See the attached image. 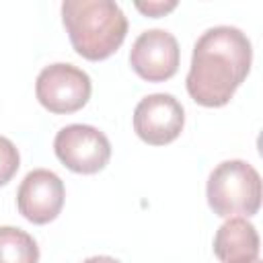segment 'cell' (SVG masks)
Wrapping results in <instances>:
<instances>
[{"instance_id": "obj_1", "label": "cell", "mask_w": 263, "mask_h": 263, "mask_svg": "<svg viewBox=\"0 0 263 263\" xmlns=\"http://www.w3.org/2000/svg\"><path fill=\"white\" fill-rule=\"evenodd\" d=\"M253 62L249 37L228 25L212 27L193 45L185 86L201 107H224L247 80Z\"/></svg>"}, {"instance_id": "obj_12", "label": "cell", "mask_w": 263, "mask_h": 263, "mask_svg": "<svg viewBox=\"0 0 263 263\" xmlns=\"http://www.w3.org/2000/svg\"><path fill=\"white\" fill-rule=\"evenodd\" d=\"M136 8L140 12H144L146 16L158 18V16H164L166 12L175 10L177 8V2L175 0H171V2H136Z\"/></svg>"}, {"instance_id": "obj_13", "label": "cell", "mask_w": 263, "mask_h": 263, "mask_svg": "<svg viewBox=\"0 0 263 263\" xmlns=\"http://www.w3.org/2000/svg\"><path fill=\"white\" fill-rule=\"evenodd\" d=\"M82 263H121V261H117V259H113L109 255H95V257L84 259Z\"/></svg>"}, {"instance_id": "obj_14", "label": "cell", "mask_w": 263, "mask_h": 263, "mask_svg": "<svg viewBox=\"0 0 263 263\" xmlns=\"http://www.w3.org/2000/svg\"><path fill=\"white\" fill-rule=\"evenodd\" d=\"M251 263H263V261H261V259H259V257H257V259H253V261H251Z\"/></svg>"}, {"instance_id": "obj_11", "label": "cell", "mask_w": 263, "mask_h": 263, "mask_svg": "<svg viewBox=\"0 0 263 263\" xmlns=\"http://www.w3.org/2000/svg\"><path fill=\"white\" fill-rule=\"evenodd\" d=\"M18 166H21V156L16 146L8 138L0 136V187L12 181Z\"/></svg>"}, {"instance_id": "obj_4", "label": "cell", "mask_w": 263, "mask_h": 263, "mask_svg": "<svg viewBox=\"0 0 263 263\" xmlns=\"http://www.w3.org/2000/svg\"><path fill=\"white\" fill-rule=\"evenodd\" d=\"M90 78L84 70L72 64L45 66L35 80V95L41 107L55 115H68L80 111L90 99Z\"/></svg>"}, {"instance_id": "obj_3", "label": "cell", "mask_w": 263, "mask_h": 263, "mask_svg": "<svg viewBox=\"0 0 263 263\" xmlns=\"http://www.w3.org/2000/svg\"><path fill=\"white\" fill-rule=\"evenodd\" d=\"M208 203L220 218L255 216L261 208V177L245 160H224L208 177Z\"/></svg>"}, {"instance_id": "obj_6", "label": "cell", "mask_w": 263, "mask_h": 263, "mask_svg": "<svg viewBox=\"0 0 263 263\" xmlns=\"http://www.w3.org/2000/svg\"><path fill=\"white\" fill-rule=\"evenodd\" d=\"M185 125L183 105L168 92L144 97L134 109V132L150 146H164L179 138Z\"/></svg>"}, {"instance_id": "obj_10", "label": "cell", "mask_w": 263, "mask_h": 263, "mask_svg": "<svg viewBox=\"0 0 263 263\" xmlns=\"http://www.w3.org/2000/svg\"><path fill=\"white\" fill-rule=\"evenodd\" d=\"M39 247L35 238L14 226H0V263H37Z\"/></svg>"}, {"instance_id": "obj_9", "label": "cell", "mask_w": 263, "mask_h": 263, "mask_svg": "<svg viewBox=\"0 0 263 263\" xmlns=\"http://www.w3.org/2000/svg\"><path fill=\"white\" fill-rule=\"evenodd\" d=\"M214 255L222 263H251L259 257L257 228L242 216L228 218L216 230Z\"/></svg>"}, {"instance_id": "obj_5", "label": "cell", "mask_w": 263, "mask_h": 263, "mask_svg": "<svg viewBox=\"0 0 263 263\" xmlns=\"http://www.w3.org/2000/svg\"><path fill=\"white\" fill-rule=\"evenodd\" d=\"M53 152L72 173L95 175L109 164L111 142L99 127L72 123L55 134Z\"/></svg>"}, {"instance_id": "obj_8", "label": "cell", "mask_w": 263, "mask_h": 263, "mask_svg": "<svg viewBox=\"0 0 263 263\" xmlns=\"http://www.w3.org/2000/svg\"><path fill=\"white\" fill-rule=\"evenodd\" d=\"M64 181L47 168L27 173L16 191V208L21 216L33 224H47L55 220L64 208Z\"/></svg>"}, {"instance_id": "obj_2", "label": "cell", "mask_w": 263, "mask_h": 263, "mask_svg": "<svg viewBox=\"0 0 263 263\" xmlns=\"http://www.w3.org/2000/svg\"><path fill=\"white\" fill-rule=\"evenodd\" d=\"M62 21L74 51L90 62L113 55L127 35V18L111 0H66Z\"/></svg>"}, {"instance_id": "obj_7", "label": "cell", "mask_w": 263, "mask_h": 263, "mask_svg": "<svg viewBox=\"0 0 263 263\" xmlns=\"http://www.w3.org/2000/svg\"><path fill=\"white\" fill-rule=\"evenodd\" d=\"M181 49L173 33L150 29L138 35L129 51L132 70L148 82H164L179 70Z\"/></svg>"}]
</instances>
